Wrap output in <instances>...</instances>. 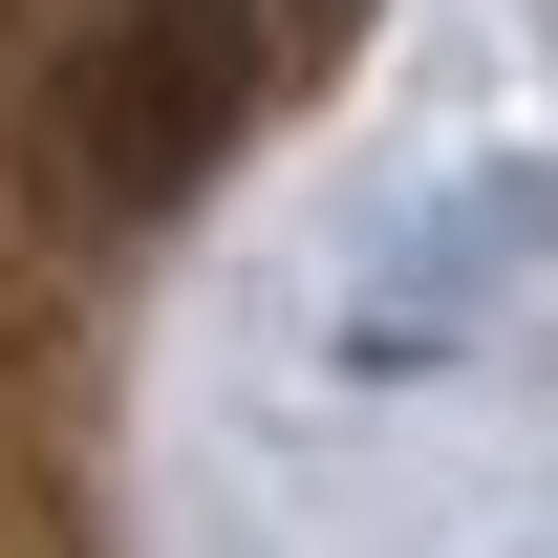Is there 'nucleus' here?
I'll list each match as a JSON object with an SVG mask.
<instances>
[{"label":"nucleus","instance_id":"nucleus-1","mask_svg":"<svg viewBox=\"0 0 558 558\" xmlns=\"http://www.w3.org/2000/svg\"><path fill=\"white\" fill-rule=\"evenodd\" d=\"M236 108H258V22L236 0H108L65 65H44V172L86 215H172L236 150Z\"/></svg>","mask_w":558,"mask_h":558},{"label":"nucleus","instance_id":"nucleus-2","mask_svg":"<svg viewBox=\"0 0 558 558\" xmlns=\"http://www.w3.org/2000/svg\"><path fill=\"white\" fill-rule=\"evenodd\" d=\"M279 22H344V0H279Z\"/></svg>","mask_w":558,"mask_h":558}]
</instances>
